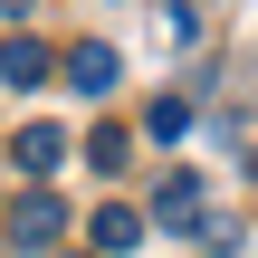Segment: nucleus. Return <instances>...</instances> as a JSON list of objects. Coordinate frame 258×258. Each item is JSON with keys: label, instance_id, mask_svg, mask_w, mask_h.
I'll use <instances>...</instances> for the list:
<instances>
[{"label": "nucleus", "instance_id": "obj_10", "mask_svg": "<svg viewBox=\"0 0 258 258\" xmlns=\"http://www.w3.org/2000/svg\"><path fill=\"white\" fill-rule=\"evenodd\" d=\"M29 10H38V0H0V19H29Z\"/></svg>", "mask_w": 258, "mask_h": 258}, {"label": "nucleus", "instance_id": "obj_9", "mask_svg": "<svg viewBox=\"0 0 258 258\" xmlns=\"http://www.w3.org/2000/svg\"><path fill=\"white\" fill-rule=\"evenodd\" d=\"M153 19H163V38H172V48H191V38H201V10H191V0H172V10H153Z\"/></svg>", "mask_w": 258, "mask_h": 258}, {"label": "nucleus", "instance_id": "obj_1", "mask_svg": "<svg viewBox=\"0 0 258 258\" xmlns=\"http://www.w3.org/2000/svg\"><path fill=\"white\" fill-rule=\"evenodd\" d=\"M67 230V201L57 191H19V211H10V249H48Z\"/></svg>", "mask_w": 258, "mask_h": 258}, {"label": "nucleus", "instance_id": "obj_2", "mask_svg": "<svg viewBox=\"0 0 258 258\" xmlns=\"http://www.w3.org/2000/svg\"><path fill=\"white\" fill-rule=\"evenodd\" d=\"M115 77H124V57H115L105 38H86V48H67V86H77V96H105Z\"/></svg>", "mask_w": 258, "mask_h": 258}, {"label": "nucleus", "instance_id": "obj_8", "mask_svg": "<svg viewBox=\"0 0 258 258\" xmlns=\"http://www.w3.org/2000/svg\"><path fill=\"white\" fill-rule=\"evenodd\" d=\"M124 153H134V144H124V124H96V144H86V163H96V172H124Z\"/></svg>", "mask_w": 258, "mask_h": 258}, {"label": "nucleus", "instance_id": "obj_6", "mask_svg": "<svg viewBox=\"0 0 258 258\" xmlns=\"http://www.w3.org/2000/svg\"><path fill=\"white\" fill-rule=\"evenodd\" d=\"M48 67H57V57H48L38 38H0V86H38Z\"/></svg>", "mask_w": 258, "mask_h": 258}, {"label": "nucleus", "instance_id": "obj_3", "mask_svg": "<svg viewBox=\"0 0 258 258\" xmlns=\"http://www.w3.org/2000/svg\"><path fill=\"white\" fill-rule=\"evenodd\" d=\"M10 153H19V172H29V182H48V172L67 163V134H57V124H19V144H10Z\"/></svg>", "mask_w": 258, "mask_h": 258}, {"label": "nucleus", "instance_id": "obj_4", "mask_svg": "<svg viewBox=\"0 0 258 258\" xmlns=\"http://www.w3.org/2000/svg\"><path fill=\"white\" fill-rule=\"evenodd\" d=\"M153 220H163V230H201V220H211V211H201V182H191V172H172V182L153 191Z\"/></svg>", "mask_w": 258, "mask_h": 258}, {"label": "nucleus", "instance_id": "obj_7", "mask_svg": "<svg viewBox=\"0 0 258 258\" xmlns=\"http://www.w3.org/2000/svg\"><path fill=\"white\" fill-rule=\"evenodd\" d=\"M144 134L182 144V134H191V105H182V96H153V105H144Z\"/></svg>", "mask_w": 258, "mask_h": 258}, {"label": "nucleus", "instance_id": "obj_5", "mask_svg": "<svg viewBox=\"0 0 258 258\" xmlns=\"http://www.w3.org/2000/svg\"><path fill=\"white\" fill-rule=\"evenodd\" d=\"M134 249H144V211H124V201L96 211V258H134Z\"/></svg>", "mask_w": 258, "mask_h": 258}]
</instances>
